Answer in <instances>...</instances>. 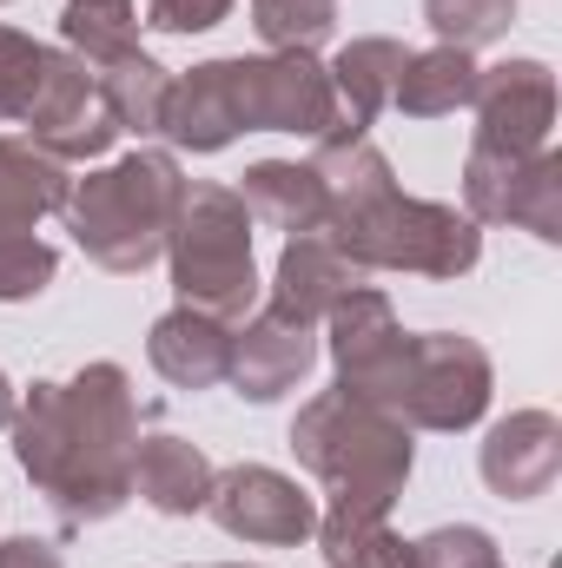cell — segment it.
I'll return each mask as SVG.
<instances>
[{"label": "cell", "mask_w": 562, "mask_h": 568, "mask_svg": "<svg viewBox=\"0 0 562 568\" xmlns=\"http://www.w3.org/2000/svg\"><path fill=\"white\" fill-rule=\"evenodd\" d=\"M140 390L120 364H87L73 377H40L13 410V456L33 496L67 523H107L133 503L140 456Z\"/></svg>", "instance_id": "1"}, {"label": "cell", "mask_w": 562, "mask_h": 568, "mask_svg": "<svg viewBox=\"0 0 562 568\" xmlns=\"http://www.w3.org/2000/svg\"><path fill=\"white\" fill-rule=\"evenodd\" d=\"M304 159L324 179V239L358 258L364 272H418V278H463L483 258V225L443 199H411L391 179V159L371 133H324Z\"/></svg>", "instance_id": "2"}, {"label": "cell", "mask_w": 562, "mask_h": 568, "mask_svg": "<svg viewBox=\"0 0 562 568\" xmlns=\"http://www.w3.org/2000/svg\"><path fill=\"white\" fill-rule=\"evenodd\" d=\"M179 192H185V172L172 152L140 145L87 179H73L67 192V232L73 245L100 265V272H120V278H140L152 258H165V232H172V212H179Z\"/></svg>", "instance_id": "3"}, {"label": "cell", "mask_w": 562, "mask_h": 568, "mask_svg": "<svg viewBox=\"0 0 562 568\" xmlns=\"http://www.w3.org/2000/svg\"><path fill=\"white\" fill-rule=\"evenodd\" d=\"M291 456L331 489V503L378 509V516H391V503L404 496V483L418 469L411 424L364 404V397H351V390H324V397H311L298 410Z\"/></svg>", "instance_id": "4"}, {"label": "cell", "mask_w": 562, "mask_h": 568, "mask_svg": "<svg viewBox=\"0 0 562 568\" xmlns=\"http://www.w3.org/2000/svg\"><path fill=\"white\" fill-rule=\"evenodd\" d=\"M165 265H172V291L192 311H212L225 324H245L259 304V265H252V212L232 185L212 179H185L172 232H165Z\"/></svg>", "instance_id": "5"}, {"label": "cell", "mask_w": 562, "mask_h": 568, "mask_svg": "<svg viewBox=\"0 0 562 568\" xmlns=\"http://www.w3.org/2000/svg\"><path fill=\"white\" fill-rule=\"evenodd\" d=\"M490 390H496V371H490V351L463 331H418L411 337V371H404V397H398V417L411 429H456L483 424L490 410Z\"/></svg>", "instance_id": "6"}, {"label": "cell", "mask_w": 562, "mask_h": 568, "mask_svg": "<svg viewBox=\"0 0 562 568\" xmlns=\"http://www.w3.org/2000/svg\"><path fill=\"white\" fill-rule=\"evenodd\" d=\"M463 212L476 225H516L543 245L562 239V152H483L463 159Z\"/></svg>", "instance_id": "7"}, {"label": "cell", "mask_w": 562, "mask_h": 568, "mask_svg": "<svg viewBox=\"0 0 562 568\" xmlns=\"http://www.w3.org/2000/svg\"><path fill=\"white\" fill-rule=\"evenodd\" d=\"M331 364H338V390L378 404L398 417V397H404V371H411V337L391 311V297L378 284H358L331 317Z\"/></svg>", "instance_id": "8"}, {"label": "cell", "mask_w": 562, "mask_h": 568, "mask_svg": "<svg viewBox=\"0 0 562 568\" xmlns=\"http://www.w3.org/2000/svg\"><path fill=\"white\" fill-rule=\"evenodd\" d=\"M27 140L40 152H53L60 165H80V159H100L107 145L120 140V120L100 93V80L67 53V47H47V73H40V93L27 106Z\"/></svg>", "instance_id": "9"}, {"label": "cell", "mask_w": 562, "mask_h": 568, "mask_svg": "<svg viewBox=\"0 0 562 568\" xmlns=\"http://www.w3.org/2000/svg\"><path fill=\"white\" fill-rule=\"evenodd\" d=\"M205 516L232 536V542H252V549H298L311 529H318V509L311 496L265 463H239V469H219L212 476V496H205Z\"/></svg>", "instance_id": "10"}, {"label": "cell", "mask_w": 562, "mask_h": 568, "mask_svg": "<svg viewBox=\"0 0 562 568\" xmlns=\"http://www.w3.org/2000/svg\"><path fill=\"white\" fill-rule=\"evenodd\" d=\"M239 87H245V133H298L324 140L338 106H331V73L318 53H239Z\"/></svg>", "instance_id": "11"}, {"label": "cell", "mask_w": 562, "mask_h": 568, "mask_svg": "<svg viewBox=\"0 0 562 568\" xmlns=\"http://www.w3.org/2000/svg\"><path fill=\"white\" fill-rule=\"evenodd\" d=\"M476 140L483 152H543L550 126H556V73L550 60H496L476 67Z\"/></svg>", "instance_id": "12"}, {"label": "cell", "mask_w": 562, "mask_h": 568, "mask_svg": "<svg viewBox=\"0 0 562 568\" xmlns=\"http://www.w3.org/2000/svg\"><path fill=\"white\" fill-rule=\"evenodd\" d=\"M318 364V324H298L284 311H252L232 331V390L245 404H279L284 390H298Z\"/></svg>", "instance_id": "13"}, {"label": "cell", "mask_w": 562, "mask_h": 568, "mask_svg": "<svg viewBox=\"0 0 562 568\" xmlns=\"http://www.w3.org/2000/svg\"><path fill=\"white\" fill-rule=\"evenodd\" d=\"M476 469H483L490 496H503V503H536V496H550L556 476H562L556 410H510L503 424H490L483 449H476Z\"/></svg>", "instance_id": "14"}, {"label": "cell", "mask_w": 562, "mask_h": 568, "mask_svg": "<svg viewBox=\"0 0 562 568\" xmlns=\"http://www.w3.org/2000/svg\"><path fill=\"white\" fill-rule=\"evenodd\" d=\"M245 133V87H239V53L232 60H205L192 73L172 80L165 93V120L159 140H172L179 152H225Z\"/></svg>", "instance_id": "15"}, {"label": "cell", "mask_w": 562, "mask_h": 568, "mask_svg": "<svg viewBox=\"0 0 562 568\" xmlns=\"http://www.w3.org/2000/svg\"><path fill=\"white\" fill-rule=\"evenodd\" d=\"M358 284H371L358 258H344L324 232H298V239H284L279 272H272V311L298 317V324H324Z\"/></svg>", "instance_id": "16"}, {"label": "cell", "mask_w": 562, "mask_h": 568, "mask_svg": "<svg viewBox=\"0 0 562 568\" xmlns=\"http://www.w3.org/2000/svg\"><path fill=\"white\" fill-rule=\"evenodd\" d=\"M232 331H239V324H225V317H212V311L172 304V311L152 324L145 357H152V371H159L172 390H212V384L232 377Z\"/></svg>", "instance_id": "17"}, {"label": "cell", "mask_w": 562, "mask_h": 568, "mask_svg": "<svg viewBox=\"0 0 562 568\" xmlns=\"http://www.w3.org/2000/svg\"><path fill=\"white\" fill-rule=\"evenodd\" d=\"M404 60H411V47L391 40V33H364V40L338 47V60L324 67V73H331V106H338L331 133H371V120H378V113L391 106V93H398Z\"/></svg>", "instance_id": "18"}, {"label": "cell", "mask_w": 562, "mask_h": 568, "mask_svg": "<svg viewBox=\"0 0 562 568\" xmlns=\"http://www.w3.org/2000/svg\"><path fill=\"white\" fill-rule=\"evenodd\" d=\"M67 192H73V179L53 152H40L27 133H0V245L33 239V225L47 212H60Z\"/></svg>", "instance_id": "19"}, {"label": "cell", "mask_w": 562, "mask_h": 568, "mask_svg": "<svg viewBox=\"0 0 562 568\" xmlns=\"http://www.w3.org/2000/svg\"><path fill=\"white\" fill-rule=\"evenodd\" d=\"M212 456L185 436H140V456H133V496L159 516H199L205 496H212Z\"/></svg>", "instance_id": "20"}, {"label": "cell", "mask_w": 562, "mask_h": 568, "mask_svg": "<svg viewBox=\"0 0 562 568\" xmlns=\"http://www.w3.org/2000/svg\"><path fill=\"white\" fill-rule=\"evenodd\" d=\"M252 225H272V232H318L324 225V179L298 159H259L245 165V185H239Z\"/></svg>", "instance_id": "21"}, {"label": "cell", "mask_w": 562, "mask_h": 568, "mask_svg": "<svg viewBox=\"0 0 562 568\" xmlns=\"http://www.w3.org/2000/svg\"><path fill=\"white\" fill-rule=\"evenodd\" d=\"M470 100H476V60L456 53V47H423V53H411L404 73H398V93H391V106L404 120H450Z\"/></svg>", "instance_id": "22"}, {"label": "cell", "mask_w": 562, "mask_h": 568, "mask_svg": "<svg viewBox=\"0 0 562 568\" xmlns=\"http://www.w3.org/2000/svg\"><path fill=\"white\" fill-rule=\"evenodd\" d=\"M120 120V133H140V140H159V120H165V93H172V73L145 53V47H127L100 67H87Z\"/></svg>", "instance_id": "23"}, {"label": "cell", "mask_w": 562, "mask_h": 568, "mask_svg": "<svg viewBox=\"0 0 562 568\" xmlns=\"http://www.w3.org/2000/svg\"><path fill=\"white\" fill-rule=\"evenodd\" d=\"M318 549H324V568H384L391 556V516H378V509H351V503H331L324 516H318Z\"/></svg>", "instance_id": "24"}, {"label": "cell", "mask_w": 562, "mask_h": 568, "mask_svg": "<svg viewBox=\"0 0 562 568\" xmlns=\"http://www.w3.org/2000/svg\"><path fill=\"white\" fill-rule=\"evenodd\" d=\"M384 568H503L496 556V536L476 529V523H443L418 542H391Z\"/></svg>", "instance_id": "25"}, {"label": "cell", "mask_w": 562, "mask_h": 568, "mask_svg": "<svg viewBox=\"0 0 562 568\" xmlns=\"http://www.w3.org/2000/svg\"><path fill=\"white\" fill-rule=\"evenodd\" d=\"M423 20H430L436 47L476 53V47H496L516 27V0H423Z\"/></svg>", "instance_id": "26"}, {"label": "cell", "mask_w": 562, "mask_h": 568, "mask_svg": "<svg viewBox=\"0 0 562 568\" xmlns=\"http://www.w3.org/2000/svg\"><path fill=\"white\" fill-rule=\"evenodd\" d=\"M252 27L272 53H318L338 27V0H252Z\"/></svg>", "instance_id": "27"}, {"label": "cell", "mask_w": 562, "mask_h": 568, "mask_svg": "<svg viewBox=\"0 0 562 568\" xmlns=\"http://www.w3.org/2000/svg\"><path fill=\"white\" fill-rule=\"evenodd\" d=\"M47 73V47L20 27H0V126H20Z\"/></svg>", "instance_id": "28"}, {"label": "cell", "mask_w": 562, "mask_h": 568, "mask_svg": "<svg viewBox=\"0 0 562 568\" xmlns=\"http://www.w3.org/2000/svg\"><path fill=\"white\" fill-rule=\"evenodd\" d=\"M60 272V252L47 245V239H13V245H0V304H27V297H40L47 284Z\"/></svg>", "instance_id": "29"}, {"label": "cell", "mask_w": 562, "mask_h": 568, "mask_svg": "<svg viewBox=\"0 0 562 568\" xmlns=\"http://www.w3.org/2000/svg\"><path fill=\"white\" fill-rule=\"evenodd\" d=\"M225 13H232V0H145L140 27H152V33H212Z\"/></svg>", "instance_id": "30"}, {"label": "cell", "mask_w": 562, "mask_h": 568, "mask_svg": "<svg viewBox=\"0 0 562 568\" xmlns=\"http://www.w3.org/2000/svg\"><path fill=\"white\" fill-rule=\"evenodd\" d=\"M0 568H67V562H60V549L40 542V536H7V542H0Z\"/></svg>", "instance_id": "31"}, {"label": "cell", "mask_w": 562, "mask_h": 568, "mask_svg": "<svg viewBox=\"0 0 562 568\" xmlns=\"http://www.w3.org/2000/svg\"><path fill=\"white\" fill-rule=\"evenodd\" d=\"M13 410H20V404H13V384H7V371H0V429L13 424Z\"/></svg>", "instance_id": "32"}, {"label": "cell", "mask_w": 562, "mask_h": 568, "mask_svg": "<svg viewBox=\"0 0 562 568\" xmlns=\"http://www.w3.org/2000/svg\"><path fill=\"white\" fill-rule=\"evenodd\" d=\"M212 568H252V562H212Z\"/></svg>", "instance_id": "33"}]
</instances>
